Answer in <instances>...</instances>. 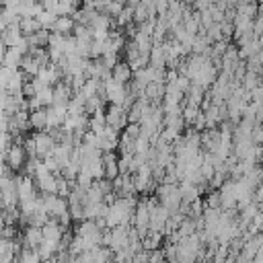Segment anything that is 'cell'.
<instances>
[{
    "instance_id": "1",
    "label": "cell",
    "mask_w": 263,
    "mask_h": 263,
    "mask_svg": "<svg viewBox=\"0 0 263 263\" xmlns=\"http://www.w3.org/2000/svg\"><path fill=\"white\" fill-rule=\"evenodd\" d=\"M156 195H158V201L168 212H175L183 205V193H181V187H177V183H162L158 187Z\"/></svg>"
},
{
    "instance_id": "2",
    "label": "cell",
    "mask_w": 263,
    "mask_h": 263,
    "mask_svg": "<svg viewBox=\"0 0 263 263\" xmlns=\"http://www.w3.org/2000/svg\"><path fill=\"white\" fill-rule=\"evenodd\" d=\"M127 95H129V90L125 88V84L123 82H117L115 78H107V80H103V97L111 103V105H123L125 103V99H127Z\"/></svg>"
},
{
    "instance_id": "3",
    "label": "cell",
    "mask_w": 263,
    "mask_h": 263,
    "mask_svg": "<svg viewBox=\"0 0 263 263\" xmlns=\"http://www.w3.org/2000/svg\"><path fill=\"white\" fill-rule=\"evenodd\" d=\"M27 158H29V154H27L25 146H23V144H12V146L8 148V152H6L4 162L8 164L10 171H23Z\"/></svg>"
},
{
    "instance_id": "4",
    "label": "cell",
    "mask_w": 263,
    "mask_h": 263,
    "mask_svg": "<svg viewBox=\"0 0 263 263\" xmlns=\"http://www.w3.org/2000/svg\"><path fill=\"white\" fill-rule=\"evenodd\" d=\"M33 140H35V148H37V156L39 158H45L51 154L53 146H55V138L51 136V132H33Z\"/></svg>"
},
{
    "instance_id": "5",
    "label": "cell",
    "mask_w": 263,
    "mask_h": 263,
    "mask_svg": "<svg viewBox=\"0 0 263 263\" xmlns=\"http://www.w3.org/2000/svg\"><path fill=\"white\" fill-rule=\"evenodd\" d=\"M105 121L115 129H123L127 123V111L121 105H109V109L105 111Z\"/></svg>"
},
{
    "instance_id": "6",
    "label": "cell",
    "mask_w": 263,
    "mask_h": 263,
    "mask_svg": "<svg viewBox=\"0 0 263 263\" xmlns=\"http://www.w3.org/2000/svg\"><path fill=\"white\" fill-rule=\"evenodd\" d=\"M41 232H43V240L60 242V240L64 238V226H62L55 218H49V220L41 226Z\"/></svg>"
},
{
    "instance_id": "7",
    "label": "cell",
    "mask_w": 263,
    "mask_h": 263,
    "mask_svg": "<svg viewBox=\"0 0 263 263\" xmlns=\"http://www.w3.org/2000/svg\"><path fill=\"white\" fill-rule=\"evenodd\" d=\"M41 242H43V232H41V228L29 224V226L23 230V247H27V249H37Z\"/></svg>"
},
{
    "instance_id": "8",
    "label": "cell",
    "mask_w": 263,
    "mask_h": 263,
    "mask_svg": "<svg viewBox=\"0 0 263 263\" xmlns=\"http://www.w3.org/2000/svg\"><path fill=\"white\" fill-rule=\"evenodd\" d=\"M23 60H25V53H23V51H18L16 47H8L0 64L6 66V68H12V70H21Z\"/></svg>"
},
{
    "instance_id": "9",
    "label": "cell",
    "mask_w": 263,
    "mask_h": 263,
    "mask_svg": "<svg viewBox=\"0 0 263 263\" xmlns=\"http://www.w3.org/2000/svg\"><path fill=\"white\" fill-rule=\"evenodd\" d=\"M29 123H31V129H35V132L47 129V109L39 107V109L31 111L29 113Z\"/></svg>"
},
{
    "instance_id": "10",
    "label": "cell",
    "mask_w": 263,
    "mask_h": 263,
    "mask_svg": "<svg viewBox=\"0 0 263 263\" xmlns=\"http://www.w3.org/2000/svg\"><path fill=\"white\" fill-rule=\"evenodd\" d=\"M76 27V21L72 16H58L55 23L51 25V33H58V35H70Z\"/></svg>"
},
{
    "instance_id": "11",
    "label": "cell",
    "mask_w": 263,
    "mask_h": 263,
    "mask_svg": "<svg viewBox=\"0 0 263 263\" xmlns=\"http://www.w3.org/2000/svg\"><path fill=\"white\" fill-rule=\"evenodd\" d=\"M0 37H2V41L6 43V47H14L25 35H23V31H21L18 25H8V27L0 33Z\"/></svg>"
},
{
    "instance_id": "12",
    "label": "cell",
    "mask_w": 263,
    "mask_h": 263,
    "mask_svg": "<svg viewBox=\"0 0 263 263\" xmlns=\"http://www.w3.org/2000/svg\"><path fill=\"white\" fill-rule=\"evenodd\" d=\"M111 78H115L117 82L125 84V82H129L134 78V70H132V66L127 62H117L115 68L111 70Z\"/></svg>"
},
{
    "instance_id": "13",
    "label": "cell",
    "mask_w": 263,
    "mask_h": 263,
    "mask_svg": "<svg viewBox=\"0 0 263 263\" xmlns=\"http://www.w3.org/2000/svg\"><path fill=\"white\" fill-rule=\"evenodd\" d=\"M18 27H21L23 35H27V37H29V35H33V33H37V31L41 29V25H39L37 16H25V18H21Z\"/></svg>"
},
{
    "instance_id": "14",
    "label": "cell",
    "mask_w": 263,
    "mask_h": 263,
    "mask_svg": "<svg viewBox=\"0 0 263 263\" xmlns=\"http://www.w3.org/2000/svg\"><path fill=\"white\" fill-rule=\"evenodd\" d=\"M99 230H101V226H99L95 220H82V222L76 226L74 234H78V236H88V234H95V232H99Z\"/></svg>"
},
{
    "instance_id": "15",
    "label": "cell",
    "mask_w": 263,
    "mask_h": 263,
    "mask_svg": "<svg viewBox=\"0 0 263 263\" xmlns=\"http://www.w3.org/2000/svg\"><path fill=\"white\" fill-rule=\"evenodd\" d=\"M18 263H41V257L37 253V249H21L18 253Z\"/></svg>"
},
{
    "instance_id": "16",
    "label": "cell",
    "mask_w": 263,
    "mask_h": 263,
    "mask_svg": "<svg viewBox=\"0 0 263 263\" xmlns=\"http://www.w3.org/2000/svg\"><path fill=\"white\" fill-rule=\"evenodd\" d=\"M55 18H58V14L53 10H45V8L37 14V21H39L41 29H51V25L55 23Z\"/></svg>"
},
{
    "instance_id": "17",
    "label": "cell",
    "mask_w": 263,
    "mask_h": 263,
    "mask_svg": "<svg viewBox=\"0 0 263 263\" xmlns=\"http://www.w3.org/2000/svg\"><path fill=\"white\" fill-rule=\"evenodd\" d=\"M6 49H8V47H6V43H4V41H2V37H0V62H2L4 53H6Z\"/></svg>"
},
{
    "instance_id": "18",
    "label": "cell",
    "mask_w": 263,
    "mask_h": 263,
    "mask_svg": "<svg viewBox=\"0 0 263 263\" xmlns=\"http://www.w3.org/2000/svg\"><path fill=\"white\" fill-rule=\"evenodd\" d=\"M4 226H6V220H4V212H2V208H0V234H2Z\"/></svg>"
},
{
    "instance_id": "19",
    "label": "cell",
    "mask_w": 263,
    "mask_h": 263,
    "mask_svg": "<svg viewBox=\"0 0 263 263\" xmlns=\"http://www.w3.org/2000/svg\"><path fill=\"white\" fill-rule=\"evenodd\" d=\"M257 199L263 201V185H259V189H257Z\"/></svg>"
},
{
    "instance_id": "20",
    "label": "cell",
    "mask_w": 263,
    "mask_h": 263,
    "mask_svg": "<svg viewBox=\"0 0 263 263\" xmlns=\"http://www.w3.org/2000/svg\"><path fill=\"white\" fill-rule=\"evenodd\" d=\"M41 263H60V259L58 257H49V259H43Z\"/></svg>"
},
{
    "instance_id": "21",
    "label": "cell",
    "mask_w": 263,
    "mask_h": 263,
    "mask_svg": "<svg viewBox=\"0 0 263 263\" xmlns=\"http://www.w3.org/2000/svg\"><path fill=\"white\" fill-rule=\"evenodd\" d=\"M68 2H70V4H74V6H76V4H78V2H80V0H68Z\"/></svg>"
}]
</instances>
